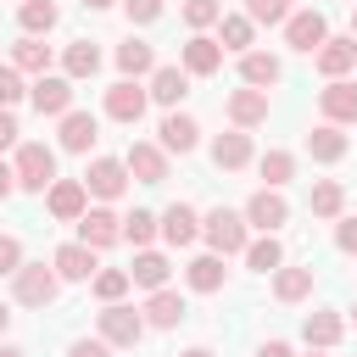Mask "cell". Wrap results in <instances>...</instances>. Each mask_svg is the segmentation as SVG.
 Instances as JSON below:
<instances>
[{
    "label": "cell",
    "instance_id": "cell-46",
    "mask_svg": "<svg viewBox=\"0 0 357 357\" xmlns=\"http://www.w3.org/2000/svg\"><path fill=\"white\" fill-rule=\"evenodd\" d=\"M67 357H112V346L95 335V340H73V346H67Z\"/></svg>",
    "mask_w": 357,
    "mask_h": 357
},
{
    "label": "cell",
    "instance_id": "cell-36",
    "mask_svg": "<svg viewBox=\"0 0 357 357\" xmlns=\"http://www.w3.org/2000/svg\"><path fill=\"white\" fill-rule=\"evenodd\" d=\"M240 257H245L257 273H273V268L284 262V245H279L273 234H262V240H245V251H240Z\"/></svg>",
    "mask_w": 357,
    "mask_h": 357
},
{
    "label": "cell",
    "instance_id": "cell-22",
    "mask_svg": "<svg viewBox=\"0 0 357 357\" xmlns=\"http://www.w3.org/2000/svg\"><path fill=\"white\" fill-rule=\"evenodd\" d=\"M95 139H100V123L89 112H61V151H78L84 156Z\"/></svg>",
    "mask_w": 357,
    "mask_h": 357
},
{
    "label": "cell",
    "instance_id": "cell-9",
    "mask_svg": "<svg viewBox=\"0 0 357 357\" xmlns=\"http://www.w3.org/2000/svg\"><path fill=\"white\" fill-rule=\"evenodd\" d=\"M45 206H50V218H61V223H78V218H84V206H89V190H84V178H50V190H45Z\"/></svg>",
    "mask_w": 357,
    "mask_h": 357
},
{
    "label": "cell",
    "instance_id": "cell-48",
    "mask_svg": "<svg viewBox=\"0 0 357 357\" xmlns=\"http://www.w3.org/2000/svg\"><path fill=\"white\" fill-rule=\"evenodd\" d=\"M257 357H296V351H290L284 340H262V346H257Z\"/></svg>",
    "mask_w": 357,
    "mask_h": 357
},
{
    "label": "cell",
    "instance_id": "cell-40",
    "mask_svg": "<svg viewBox=\"0 0 357 357\" xmlns=\"http://www.w3.org/2000/svg\"><path fill=\"white\" fill-rule=\"evenodd\" d=\"M218 17H223V0H184V22H190L195 33H201V28H212Z\"/></svg>",
    "mask_w": 357,
    "mask_h": 357
},
{
    "label": "cell",
    "instance_id": "cell-18",
    "mask_svg": "<svg viewBox=\"0 0 357 357\" xmlns=\"http://www.w3.org/2000/svg\"><path fill=\"white\" fill-rule=\"evenodd\" d=\"M156 134H162V151H178V156H184V151H195L201 123H195L190 112H178V106H173V112L162 117V128H156Z\"/></svg>",
    "mask_w": 357,
    "mask_h": 357
},
{
    "label": "cell",
    "instance_id": "cell-31",
    "mask_svg": "<svg viewBox=\"0 0 357 357\" xmlns=\"http://www.w3.org/2000/svg\"><path fill=\"white\" fill-rule=\"evenodd\" d=\"M307 151H312V162H340V156H346V134H340V123H318V128L307 134Z\"/></svg>",
    "mask_w": 357,
    "mask_h": 357
},
{
    "label": "cell",
    "instance_id": "cell-10",
    "mask_svg": "<svg viewBox=\"0 0 357 357\" xmlns=\"http://www.w3.org/2000/svg\"><path fill=\"white\" fill-rule=\"evenodd\" d=\"M279 223H290V201L279 195V190H257L251 201H245V229H262V234H273Z\"/></svg>",
    "mask_w": 357,
    "mask_h": 357
},
{
    "label": "cell",
    "instance_id": "cell-19",
    "mask_svg": "<svg viewBox=\"0 0 357 357\" xmlns=\"http://www.w3.org/2000/svg\"><path fill=\"white\" fill-rule=\"evenodd\" d=\"M184 312H190L184 296L162 284V290H151V301H145V329H173V324H184Z\"/></svg>",
    "mask_w": 357,
    "mask_h": 357
},
{
    "label": "cell",
    "instance_id": "cell-32",
    "mask_svg": "<svg viewBox=\"0 0 357 357\" xmlns=\"http://www.w3.org/2000/svg\"><path fill=\"white\" fill-rule=\"evenodd\" d=\"M11 67L17 73H50V45H39V33H22L11 50Z\"/></svg>",
    "mask_w": 357,
    "mask_h": 357
},
{
    "label": "cell",
    "instance_id": "cell-47",
    "mask_svg": "<svg viewBox=\"0 0 357 357\" xmlns=\"http://www.w3.org/2000/svg\"><path fill=\"white\" fill-rule=\"evenodd\" d=\"M6 145H17V117H11V106H0V151Z\"/></svg>",
    "mask_w": 357,
    "mask_h": 357
},
{
    "label": "cell",
    "instance_id": "cell-35",
    "mask_svg": "<svg viewBox=\"0 0 357 357\" xmlns=\"http://www.w3.org/2000/svg\"><path fill=\"white\" fill-rule=\"evenodd\" d=\"M56 0H22L17 6V22H22V33H50L56 28Z\"/></svg>",
    "mask_w": 357,
    "mask_h": 357
},
{
    "label": "cell",
    "instance_id": "cell-5",
    "mask_svg": "<svg viewBox=\"0 0 357 357\" xmlns=\"http://www.w3.org/2000/svg\"><path fill=\"white\" fill-rule=\"evenodd\" d=\"M28 100H33L39 117H61V112H73V78L67 73H39L28 84Z\"/></svg>",
    "mask_w": 357,
    "mask_h": 357
},
{
    "label": "cell",
    "instance_id": "cell-49",
    "mask_svg": "<svg viewBox=\"0 0 357 357\" xmlns=\"http://www.w3.org/2000/svg\"><path fill=\"white\" fill-rule=\"evenodd\" d=\"M11 190H17V173H11V167H6V162H0V201H6V195H11Z\"/></svg>",
    "mask_w": 357,
    "mask_h": 357
},
{
    "label": "cell",
    "instance_id": "cell-51",
    "mask_svg": "<svg viewBox=\"0 0 357 357\" xmlns=\"http://www.w3.org/2000/svg\"><path fill=\"white\" fill-rule=\"evenodd\" d=\"M178 357H212V351H206V346H190V351H178Z\"/></svg>",
    "mask_w": 357,
    "mask_h": 357
},
{
    "label": "cell",
    "instance_id": "cell-3",
    "mask_svg": "<svg viewBox=\"0 0 357 357\" xmlns=\"http://www.w3.org/2000/svg\"><path fill=\"white\" fill-rule=\"evenodd\" d=\"M201 234H206V245L218 251V257H240L245 251V212H229V206H212L206 218H201Z\"/></svg>",
    "mask_w": 357,
    "mask_h": 357
},
{
    "label": "cell",
    "instance_id": "cell-57",
    "mask_svg": "<svg viewBox=\"0 0 357 357\" xmlns=\"http://www.w3.org/2000/svg\"><path fill=\"white\" fill-rule=\"evenodd\" d=\"M351 6H357V0H351Z\"/></svg>",
    "mask_w": 357,
    "mask_h": 357
},
{
    "label": "cell",
    "instance_id": "cell-28",
    "mask_svg": "<svg viewBox=\"0 0 357 357\" xmlns=\"http://www.w3.org/2000/svg\"><path fill=\"white\" fill-rule=\"evenodd\" d=\"M251 39H257V22H251V17H240V11L218 17V45H223V50L245 56V50H251Z\"/></svg>",
    "mask_w": 357,
    "mask_h": 357
},
{
    "label": "cell",
    "instance_id": "cell-54",
    "mask_svg": "<svg viewBox=\"0 0 357 357\" xmlns=\"http://www.w3.org/2000/svg\"><path fill=\"white\" fill-rule=\"evenodd\" d=\"M351 39H357V6H351Z\"/></svg>",
    "mask_w": 357,
    "mask_h": 357
},
{
    "label": "cell",
    "instance_id": "cell-16",
    "mask_svg": "<svg viewBox=\"0 0 357 357\" xmlns=\"http://www.w3.org/2000/svg\"><path fill=\"white\" fill-rule=\"evenodd\" d=\"M318 106H324V123H357V84L329 78V89H318Z\"/></svg>",
    "mask_w": 357,
    "mask_h": 357
},
{
    "label": "cell",
    "instance_id": "cell-14",
    "mask_svg": "<svg viewBox=\"0 0 357 357\" xmlns=\"http://www.w3.org/2000/svg\"><path fill=\"white\" fill-rule=\"evenodd\" d=\"M123 167H128L139 184H162V178H167V151L151 145V139H134L128 156H123Z\"/></svg>",
    "mask_w": 357,
    "mask_h": 357
},
{
    "label": "cell",
    "instance_id": "cell-4",
    "mask_svg": "<svg viewBox=\"0 0 357 357\" xmlns=\"http://www.w3.org/2000/svg\"><path fill=\"white\" fill-rule=\"evenodd\" d=\"M56 290H61V279H56V268H45V262H22V268L11 273V296H17L22 307H50Z\"/></svg>",
    "mask_w": 357,
    "mask_h": 357
},
{
    "label": "cell",
    "instance_id": "cell-37",
    "mask_svg": "<svg viewBox=\"0 0 357 357\" xmlns=\"http://www.w3.org/2000/svg\"><path fill=\"white\" fill-rule=\"evenodd\" d=\"M123 240H128L134 251H145V245L156 240V212H145V206H134V212L123 218Z\"/></svg>",
    "mask_w": 357,
    "mask_h": 357
},
{
    "label": "cell",
    "instance_id": "cell-15",
    "mask_svg": "<svg viewBox=\"0 0 357 357\" xmlns=\"http://www.w3.org/2000/svg\"><path fill=\"white\" fill-rule=\"evenodd\" d=\"M156 234L167 240V245H190L195 234H201V218H195V206H184V201H173L162 218H156Z\"/></svg>",
    "mask_w": 357,
    "mask_h": 357
},
{
    "label": "cell",
    "instance_id": "cell-30",
    "mask_svg": "<svg viewBox=\"0 0 357 357\" xmlns=\"http://www.w3.org/2000/svg\"><path fill=\"white\" fill-rule=\"evenodd\" d=\"M61 73H67L73 84H78V78H95V73H100V50H95L89 39H73L67 56H61Z\"/></svg>",
    "mask_w": 357,
    "mask_h": 357
},
{
    "label": "cell",
    "instance_id": "cell-8",
    "mask_svg": "<svg viewBox=\"0 0 357 357\" xmlns=\"http://www.w3.org/2000/svg\"><path fill=\"white\" fill-rule=\"evenodd\" d=\"M84 190H89L95 201H117V195L128 190V167H123L117 156H95L89 173H84Z\"/></svg>",
    "mask_w": 357,
    "mask_h": 357
},
{
    "label": "cell",
    "instance_id": "cell-13",
    "mask_svg": "<svg viewBox=\"0 0 357 357\" xmlns=\"http://www.w3.org/2000/svg\"><path fill=\"white\" fill-rule=\"evenodd\" d=\"M178 67H184L190 78H212V73L223 67V45L206 39V33H190V45L178 50Z\"/></svg>",
    "mask_w": 357,
    "mask_h": 357
},
{
    "label": "cell",
    "instance_id": "cell-17",
    "mask_svg": "<svg viewBox=\"0 0 357 357\" xmlns=\"http://www.w3.org/2000/svg\"><path fill=\"white\" fill-rule=\"evenodd\" d=\"M229 123L234 128H257V123H268V89H234L229 95Z\"/></svg>",
    "mask_w": 357,
    "mask_h": 357
},
{
    "label": "cell",
    "instance_id": "cell-44",
    "mask_svg": "<svg viewBox=\"0 0 357 357\" xmlns=\"http://www.w3.org/2000/svg\"><path fill=\"white\" fill-rule=\"evenodd\" d=\"M123 11H128V22H156L162 0H123Z\"/></svg>",
    "mask_w": 357,
    "mask_h": 357
},
{
    "label": "cell",
    "instance_id": "cell-12",
    "mask_svg": "<svg viewBox=\"0 0 357 357\" xmlns=\"http://www.w3.org/2000/svg\"><path fill=\"white\" fill-rule=\"evenodd\" d=\"M145 106H151V95L139 89V78H117L106 89V117H117V123H139Z\"/></svg>",
    "mask_w": 357,
    "mask_h": 357
},
{
    "label": "cell",
    "instance_id": "cell-34",
    "mask_svg": "<svg viewBox=\"0 0 357 357\" xmlns=\"http://www.w3.org/2000/svg\"><path fill=\"white\" fill-rule=\"evenodd\" d=\"M340 206H346V190H340L335 178H318L312 195H307V212H312V218H340Z\"/></svg>",
    "mask_w": 357,
    "mask_h": 357
},
{
    "label": "cell",
    "instance_id": "cell-11",
    "mask_svg": "<svg viewBox=\"0 0 357 357\" xmlns=\"http://www.w3.org/2000/svg\"><path fill=\"white\" fill-rule=\"evenodd\" d=\"M78 240L95 245V251H106V245L123 240V218H117L112 206H84V218H78Z\"/></svg>",
    "mask_w": 357,
    "mask_h": 357
},
{
    "label": "cell",
    "instance_id": "cell-6",
    "mask_svg": "<svg viewBox=\"0 0 357 357\" xmlns=\"http://www.w3.org/2000/svg\"><path fill=\"white\" fill-rule=\"evenodd\" d=\"M50 268H56V279H67V284H89V279H95V268H100V257H95V245L67 240V245H56Z\"/></svg>",
    "mask_w": 357,
    "mask_h": 357
},
{
    "label": "cell",
    "instance_id": "cell-41",
    "mask_svg": "<svg viewBox=\"0 0 357 357\" xmlns=\"http://www.w3.org/2000/svg\"><path fill=\"white\" fill-rule=\"evenodd\" d=\"M245 17L273 28V22H284V17H290V0H245Z\"/></svg>",
    "mask_w": 357,
    "mask_h": 357
},
{
    "label": "cell",
    "instance_id": "cell-38",
    "mask_svg": "<svg viewBox=\"0 0 357 357\" xmlns=\"http://www.w3.org/2000/svg\"><path fill=\"white\" fill-rule=\"evenodd\" d=\"M257 173L268 178V190H279V184H290V178H296V156H290V151H268V156L257 162Z\"/></svg>",
    "mask_w": 357,
    "mask_h": 357
},
{
    "label": "cell",
    "instance_id": "cell-27",
    "mask_svg": "<svg viewBox=\"0 0 357 357\" xmlns=\"http://www.w3.org/2000/svg\"><path fill=\"white\" fill-rule=\"evenodd\" d=\"M340 335H346L340 312H307V324H301V340H307L312 351H329V346H335Z\"/></svg>",
    "mask_w": 357,
    "mask_h": 357
},
{
    "label": "cell",
    "instance_id": "cell-29",
    "mask_svg": "<svg viewBox=\"0 0 357 357\" xmlns=\"http://www.w3.org/2000/svg\"><path fill=\"white\" fill-rule=\"evenodd\" d=\"M117 73H123V78H145V73H156V50H151L145 39H123V45H117Z\"/></svg>",
    "mask_w": 357,
    "mask_h": 357
},
{
    "label": "cell",
    "instance_id": "cell-2",
    "mask_svg": "<svg viewBox=\"0 0 357 357\" xmlns=\"http://www.w3.org/2000/svg\"><path fill=\"white\" fill-rule=\"evenodd\" d=\"M11 173H17V190L45 195V190H50V178H56V151H50V145H39V139H28V145H17Z\"/></svg>",
    "mask_w": 357,
    "mask_h": 357
},
{
    "label": "cell",
    "instance_id": "cell-42",
    "mask_svg": "<svg viewBox=\"0 0 357 357\" xmlns=\"http://www.w3.org/2000/svg\"><path fill=\"white\" fill-rule=\"evenodd\" d=\"M22 95H28V84H22V73L6 61V67H0V106H17Z\"/></svg>",
    "mask_w": 357,
    "mask_h": 357
},
{
    "label": "cell",
    "instance_id": "cell-1",
    "mask_svg": "<svg viewBox=\"0 0 357 357\" xmlns=\"http://www.w3.org/2000/svg\"><path fill=\"white\" fill-rule=\"evenodd\" d=\"M95 329H100V340H106L112 351H128V346L145 340V312H134V307H123V301H106V307L95 312Z\"/></svg>",
    "mask_w": 357,
    "mask_h": 357
},
{
    "label": "cell",
    "instance_id": "cell-56",
    "mask_svg": "<svg viewBox=\"0 0 357 357\" xmlns=\"http://www.w3.org/2000/svg\"><path fill=\"white\" fill-rule=\"evenodd\" d=\"M351 318H357V307H351Z\"/></svg>",
    "mask_w": 357,
    "mask_h": 357
},
{
    "label": "cell",
    "instance_id": "cell-20",
    "mask_svg": "<svg viewBox=\"0 0 357 357\" xmlns=\"http://www.w3.org/2000/svg\"><path fill=\"white\" fill-rule=\"evenodd\" d=\"M312 56H318V73L324 78H346L357 67V39H324Z\"/></svg>",
    "mask_w": 357,
    "mask_h": 357
},
{
    "label": "cell",
    "instance_id": "cell-25",
    "mask_svg": "<svg viewBox=\"0 0 357 357\" xmlns=\"http://www.w3.org/2000/svg\"><path fill=\"white\" fill-rule=\"evenodd\" d=\"M279 56H268V50H245L240 56V84H251V89H268V84H279Z\"/></svg>",
    "mask_w": 357,
    "mask_h": 357
},
{
    "label": "cell",
    "instance_id": "cell-39",
    "mask_svg": "<svg viewBox=\"0 0 357 357\" xmlns=\"http://www.w3.org/2000/svg\"><path fill=\"white\" fill-rule=\"evenodd\" d=\"M89 284H95L100 301H123V296H128V268H95Z\"/></svg>",
    "mask_w": 357,
    "mask_h": 357
},
{
    "label": "cell",
    "instance_id": "cell-26",
    "mask_svg": "<svg viewBox=\"0 0 357 357\" xmlns=\"http://www.w3.org/2000/svg\"><path fill=\"white\" fill-rule=\"evenodd\" d=\"M223 273H229V268H223V257H218V251H206V257H195V262L184 268V284H190V290H201V296H212V290H223Z\"/></svg>",
    "mask_w": 357,
    "mask_h": 357
},
{
    "label": "cell",
    "instance_id": "cell-52",
    "mask_svg": "<svg viewBox=\"0 0 357 357\" xmlns=\"http://www.w3.org/2000/svg\"><path fill=\"white\" fill-rule=\"evenodd\" d=\"M6 324H11V312H6V301H0V335H6Z\"/></svg>",
    "mask_w": 357,
    "mask_h": 357
},
{
    "label": "cell",
    "instance_id": "cell-24",
    "mask_svg": "<svg viewBox=\"0 0 357 357\" xmlns=\"http://www.w3.org/2000/svg\"><path fill=\"white\" fill-rule=\"evenodd\" d=\"M167 273H173V268H167V257L145 245V251H134V268H128V284H139V290H162V284H167Z\"/></svg>",
    "mask_w": 357,
    "mask_h": 357
},
{
    "label": "cell",
    "instance_id": "cell-50",
    "mask_svg": "<svg viewBox=\"0 0 357 357\" xmlns=\"http://www.w3.org/2000/svg\"><path fill=\"white\" fill-rule=\"evenodd\" d=\"M84 6H89V11H106V6H117V0H84Z\"/></svg>",
    "mask_w": 357,
    "mask_h": 357
},
{
    "label": "cell",
    "instance_id": "cell-7",
    "mask_svg": "<svg viewBox=\"0 0 357 357\" xmlns=\"http://www.w3.org/2000/svg\"><path fill=\"white\" fill-rule=\"evenodd\" d=\"M324 39H329V17H324V11H290V17H284V45H290V50L312 56Z\"/></svg>",
    "mask_w": 357,
    "mask_h": 357
},
{
    "label": "cell",
    "instance_id": "cell-55",
    "mask_svg": "<svg viewBox=\"0 0 357 357\" xmlns=\"http://www.w3.org/2000/svg\"><path fill=\"white\" fill-rule=\"evenodd\" d=\"M312 357H324V351H312Z\"/></svg>",
    "mask_w": 357,
    "mask_h": 357
},
{
    "label": "cell",
    "instance_id": "cell-21",
    "mask_svg": "<svg viewBox=\"0 0 357 357\" xmlns=\"http://www.w3.org/2000/svg\"><path fill=\"white\" fill-rule=\"evenodd\" d=\"M145 95H151L156 106H167V112H173V106H178V100L190 95V73H184V67H156V73H151V89H145Z\"/></svg>",
    "mask_w": 357,
    "mask_h": 357
},
{
    "label": "cell",
    "instance_id": "cell-23",
    "mask_svg": "<svg viewBox=\"0 0 357 357\" xmlns=\"http://www.w3.org/2000/svg\"><path fill=\"white\" fill-rule=\"evenodd\" d=\"M212 162H218L223 173L245 167V162H251V134H245V128H229V134H218V139H212Z\"/></svg>",
    "mask_w": 357,
    "mask_h": 357
},
{
    "label": "cell",
    "instance_id": "cell-43",
    "mask_svg": "<svg viewBox=\"0 0 357 357\" xmlns=\"http://www.w3.org/2000/svg\"><path fill=\"white\" fill-rule=\"evenodd\" d=\"M22 268V240L17 234H0V279H11Z\"/></svg>",
    "mask_w": 357,
    "mask_h": 357
},
{
    "label": "cell",
    "instance_id": "cell-45",
    "mask_svg": "<svg viewBox=\"0 0 357 357\" xmlns=\"http://www.w3.org/2000/svg\"><path fill=\"white\" fill-rule=\"evenodd\" d=\"M335 245L357 257V218H335Z\"/></svg>",
    "mask_w": 357,
    "mask_h": 357
},
{
    "label": "cell",
    "instance_id": "cell-53",
    "mask_svg": "<svg viewBox=\"0 0 357 357\" xmlns=\"http://www.w3.org/2000/svg\"><path fill=\"white\" fill-rule=\"evenodd\" d=\"M0 357H22V351H17V346H0Z\"/></svg>",
    "mask_w": 357,
    "mask_h": 357
},
{
    "label": "cell",
    "instance_id": "cell-33",
    "mask_svg": "<svg viewBox=\"0 0 357 357\" xmlns=\"http://www.w3.org/2000/svg\"><path fill=\"white\" fill-rule=\"evenodd\" d=\"M273 296L279 301H301V296H312V268H273Z\"/></svg>",
    "mask_w": 357,
    "mask_h": 357
}]
</instances>
